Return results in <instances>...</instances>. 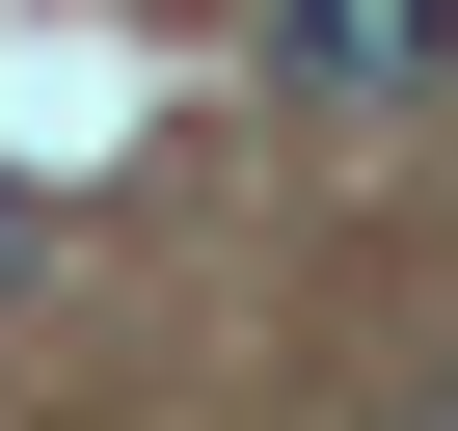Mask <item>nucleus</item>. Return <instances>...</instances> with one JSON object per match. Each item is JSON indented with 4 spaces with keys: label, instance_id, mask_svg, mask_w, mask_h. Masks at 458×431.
I'll use <instances>...</instances> for the list:
<instances>
[{
    "label": "nucleus",
    "instance_id": "f257e3e1",
    "mask_svg": "<svg viewBox=\"0 0 458 431\" xmlns=\"http://www.w3.org/2000/svg\"><path fill=\"white\" fill-rule=\"evenodd\" d=\"M458 0H270V81H431Z\"/></svg>",
    "mask_w": 458,
    "mask_h": 431
},
{
    "label": "nucleus",
    "instance_id": "f03ea898",
    "mask_svg": "<svg viewBox=\"0 0 458 431\" xmlns=\"http://www.w3.org/2000/svg\"><path fill=\"white\" fill-rule=\"evenodd\" d=\"M0 270H28V189H0Z\"/></svg>",
    "mask_w": 458,
    "mask_h": 431
}]
</instances>
